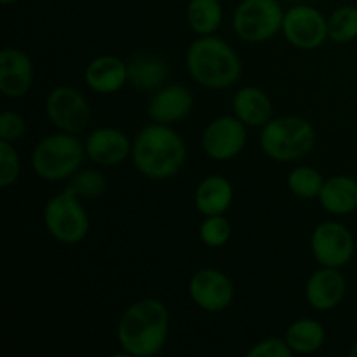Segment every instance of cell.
Here are the masks:
<instances>
[{"label":"cell","instance_id":"cell-16","mask_svg":"<svg viewBox=\"0 0 357 357\" xmlns=\"http://www.w3.org/2000/svg\"><path fill=\"white\" fill-rule=\"evenodd\" d=\"M347 281L338 268L323 267L314 272L305 284V298L312 309L326 312L344 302Z\"/></svg>","mask_w":357,"mask_h":357},{"label":"cell","instance_id":"cell-31","mask_svg":"<svg viewBox=\"0 0 357 357\" xmlns=\"http://www.w3.org/2000/svg\"><path fill=\"white\" fill-rule=\"evenodd\" d=\"M349 356H351V357H357V340L354 342V344H352L351 351H349Z\"/></svg>","mask_w":357,"mask_h":357},{"label":"cell","instance_id":"cell-32","mask_svg":"<svg viewBox=\"0 0 357 357\" xmlns=\"http://www.w3.org/2000/svg\"><path fill=\"white\" fill-rule=\"evenodd\" d=\"M0 2H2L3 6H10V3H16L17 0H0Z\"/></svg>","mask_w":357,"mask_h":357},{"label":"cell","instance_id":"cell-5","mask_svg":"<svg viewBox=\"0 0 357 357\" xmlns=\"http://www.w3.org/2000/svg\"><path fill=\"white\" fill-rule=\"evenodd\" d=\"M86 146L70 132H54L42 138L31 152V167L45 181H63L80 169Z\"/></svg>","mask_w":357,"mask_h":357},{"label":"cell","instance_id":"cell-24","mask_svg":"<svg viewBox=\"0 0 357 357\" xmlns=\"http://www.w3.org/2000/svg\"><path fill=\"white\" fill-rule=\"evenodd\" d=\"M288 190L300 199H316L319 197L321 188L324 185V178L316 167L298 166L289 171L286 178Z\"/></svg>","mask_w":357,"mask_h":357},{"label":"cell","instance_id":"cell-3","mask_svg":"<svg viewBox=\"0 0 357 357\" xmlns=\"http://www.w3.org/2000/svg\"><path fill=\"white\" fill-rule=\"evenodd\" d=\"M187 70L202 87L227 89L239 80L243 65L229 42L213 35H201L188 47Z\"/></svg>","mask_w":357,"mask_h":357},{"label":"cell","instance_id":"cell-21","mask_svg":"<svg viewBox=\"0 0 357 357\" xmlns=\"http://www.w3.org/2000/svg\"><path fill=\"white\" fill-rule=\"evenodd\" d=\"M169 75V66L159 56H135L128 63V82L136 89H159Z\"/></svg>","mask_w":357,"mask_h":357},{"label":"cell","instance_id":"cell-8","mask_svg":"<svg viewBox=\"0 0 357 357\" xmlns=\"http://www.w3.org/2000/svg\"><path fill=\"white\" fill-rule=\"evenodd\" d=\"M282 35L296 49L314 51L328 40V17L307 3H295L284 13Z\"/></svg>","mask_w":357,"mask_h":357},{"label":"cell","instance_id":"cell-10","mask_svg":"<svg viewBox=\"0 0 357 357\" xmlns=\"http://www.w3.org/2000/svg\"><path fill=\"white\" fill-rule=\"evenodd\" d=\"M310 250L321 267L342 268L354 257L356 243L344 223L323 222L314 229Z\"/></svg>","mask_w":357,"mask_h":357},{"label":"cell","instance_id":"cell-7","mask_svg":"<svg viewBox=\"0 0 357 357\" xmlns=\"http://www.w3.org/2000/svg\"><path fill=\"white\" fill-rule=\"evenodd\" d=\"M284 13L279 0H243L232 14V28L241 40L261 44L282 30Z\"/></svg>","mask_w":357,"mask_h":357},{"label":"cell","instance_id":"cell-1","mask_svg":"<svg viewBox=\"0 0 357 357\" xmlns=\"http://www.w3.org/2000/svg\"><path fill=\"white\" fill-rule=\"evenodd\" d=\"M169 335V310L155 298L131 303L117 324V340L122 354L152 357L164 349Z\"/></svg>","mask_w":357,"mask_h":357},{"label":"cell","instance_id":"cell-28","mask_svg":"<svg viewBox=\"0 0 357 357\" xmlns=\"http://www.w3.org/2000/svg\"><path fill=\"white\" fill-rule=\"evenodd\" d=\"M21 174V159L10 142L0 139V187L7 188L17 181Z\"/></svg>","mask_w":357,"mask_h":357},{"label":"cell","instance_id":"cell-13","mask_svg":"<svg viewBox=\"0 0 357 357\" xmlns=\"http://www.w3.org/2000/svg\"><path fill=\"white\" fill-rule=\"evenodd\" d=\"M33 84V63L30 56L16 47L0 52V93L10 100L28 94Z\"/></svg>","mask_w":357,"mask_h":357},{"label":"cell","instance_id":"cell-26","mask_svg":"<svg viewBox=\"0 0 357 357\" xmlns=\"http://www.w3.org/2000/svg\"><path fill=\"white\" fill-rule=\"evenodd\" d=\"M66 188H70L80 199H94L103 194L107 188V180L100 171L79 169L70 178V185Z\"/></svg>","mask_w":357,"mask_h":357},{"label":"cell","instance_id":"cell-15","mask_svg":"<svg viewBox=\"0 0 357 357\" xmlns=\"http://www.w3.org/2000/svg\"><path fill=\"white\" fill-rule=\"evenodd\" d=\"M194 108V94L187 86L171 84L159 87L149 101V117L159 124H174L187 117Z\"/></svg>","mask_w":357,"mask_h":357},{"label":"cell","instance_id":"cell-6","mask_svg":"<svg viewBox=\"0 0 357 357\" xmlns=\"http://www.w3.org/2000/svg\"><path fill=\"white\" fill-rule=\"evenodd\" d=\"M80 201L82 199L66 188L45 204L44 225L58 243L79 244L89 234V215Z\"/></svg>","mask_w":357,"mask_h":357},{"label":"cell","instance_id":"cell-23","mask_svg":"<svg viewBox=\"0 0 357 357\" xmlns=\"http://www.w3.org/2000/svg\"><path fill=\"white\" fill-rule=\"evenodd\" d=\"M223 21L220 0H190L187 6V23L197 35H213Z\"/></svg>","mask_w":357,"mask_h":357},{"label":"cell","instance_id":"cell-11","mask_svg":"<svg viewBox=\"0 0 357 357\" xmlns=\"http://www.w3.org/2000/svg\"><path fill=\"white\" fill-rule=\"evenodd\" d=\"M246 128L236 115H223L206 126L202 132V150L213 160H230L246 146Z\"/></svg>","mask_w":357,"mask_h":357},{"label":"cell","instance_id":"cell-25","mask_svg":"<svg viewBox=\"0 0 357 357\" xmlns=\"http://www.w3.org/2000/svg\"><path fill=\"white\" fill-rule=\"evenodd\" d=\"M328 37L337 44H349L357 38V7L342 6L328 17Z\"/></svg>","mask_w":357,"mask_h":357},{"label":"cell","instance_id":"cell-17","mask_svg":"<svg viewBox=\"0 0 357 357\" xmlns=\"http://www.w3.org/2000/svg\"><path fill=\"white\" fill-rule=\"evenodd\" d=\"M84 80L93 93L115 94L128 84V65L117 56H98L84 70Z\"/></svg>","mask_w":357,"mask_h":357},{"label":"cell","instance_id":"cell-12","mask_svg":"<svg viewBox=\"0 0 357 357\" xmlns=\"http://www.w3.org/2000/svg\"><path fill=\"white\" fill-rule=\"evenodd\" d=\"M234 284L218 268H201L188 282V296L204 312H222L234 300Z\"/></svg>","mask_w":357,"mask_h":357},{"label":"cell","instance_id":"cell-2","mask_svg":"<svg viewBox=\"0 0 357 357\" xmlns=\"http://www.w3.org/2000/svg\"><path fill=\"white\" fill-rule=\"evenodd\" d=\"M131 159L136 169L149 180H169L185 166L187 145L171 126L153 122L136 135Z\"/></svg>","mask_w":357,"mask_h":357},{"label":"cell","instance_id":"cell-29","mask_svg":"<svg viewBox=\"0 0 357 357\" xmlns=\"http://www.w3.org/2000/svg\"><path fill=\"white\" fill-rule=\"evenodd\" d=\"M293 351L286 338L279 337L264 338L248 351V357H289Z\"/></svg>","mask_w":357,"mask_h":357},{"label":"cell","instance_id":"cell-14","mask_svg":"<svg viewBox=\"0 0 357 357\" xmlns=\"http://www.w3.org/2000/svg\"><path fill=\"white\" fill-rule=\"evenodd\" d=\"M86 155L100 166L114 167L124 162L132 152V143L117 128H98L86 138Z\"/></svg>","mask_w":357,"mask_h":357},{"label":"cell","instance_id":"cell-9","mask_svg":"<svg viewBox=\"0 0 357 357\" xmlns=\"http://www.w3.org/2000/svg\"><path fill=\"white\" fill-rule=\"evenodd\" d=\"M45 114L58 131L79 135L89 126L91 108L84 94L70 86H58L47 94Z\"/></svg>","mask_w":357,"mask_h":357},{"label":"cell","instance_id":"cell-4","mask_svg":"<svg viewBox=\"0 0 357 357\" xmlns=\"http://www.w3.org/2000/svg\"><path fill=\"white\" fill-rule=\"evenodd\" d=\"M316 131L309 121L296 115L272 117L261 128L260 149L275 162H293L314 149Z\"/></svg>","mask_w":357,"mask_h":357},{"label":"cell","instance_id":"cell-30","mask_svg":"<svg viewBox=\"0 0 357 357\" xmlns=\"http://www.w3.org/2000/svg\"><path fill=\"white\" fill-rule=\"evenodd\" d=\"M26 132V122L17 112L6 110L0 115V139L3 142H17Z\"/></svg>","mask_w":357,"mask_h":357},{"label":"cell","instance_id":"cell-27","mask_svg":"<svg viewBox=\"0 0 357 357\" xmlns=\"http://www.w3.org/2000/svg\"><path fill=\"white\" fill-rule=\"evenodd\" d=\"M230 236H232V227L223 215L206 216L204 222L199 227V237H201L202 244H206L208 248L225 246Z\"/></svg>","mask_w":357,"mask_h":357},{"label":"cell","instance_id":"cell-19","mask_svg":"<svg viewBox=\"0 0 357 357\" xmlns=\"http://www.w3.org/2000/svg\"><path fill=\"white\" fill-rule=\"evenodd\" d=\"M195 208L202 216L225 215L234 202V187L225 176L209 174L195 188Z\"/></svg>","mask_w":357,"mask_h":357},{"label":"cell","instance_id":"cell-22","mask_svg":"<svg viewBox=\"0 0 357 357\" xmlns=\"http://www.w3.org/2000/svg\"><path fill=\"white\" fill-rule=\"evenodd\" d=\"M284 338L293 354H314L324 345L326 331L319 321L303 317L288 328Z\"/></svg>","mask_w":357,"mask_h":357},{"label":"cell","instance_id":"cell-18","mask_svg":"<svg viewBox=\"0 0 357 357\" xmlns=\"http://www.w3.org/2000/svg\"><path fill=\"white\" fill-rule=\"evenodd\" d=\"M232 110L250 128H264L272 119V101L264 89L255 86L241 87L232 98Z\"/></svg>","mask_w":357,"mask_h":357},{"label":"cell","instance_id":"cell-20","mask_svg":"<svg viewBox=\"0 0 357 357\" xmlns=\"http://www.w3.org/2000/svg\"><path fill=\"white\" fill-rule=\"evenodd\" d=\"M317 199L321 208L331 215H351L357 209V180L347 174L328 178Z\"/></svg>","mask_w":357,"mask_h":357}]
</instances>
